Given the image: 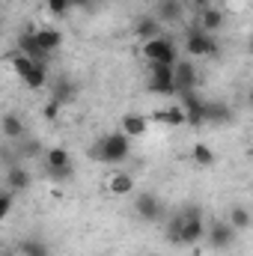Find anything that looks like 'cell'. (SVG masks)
I'll return each instance as SVG.
<instances>
[{"mask_svg":"<svg viewBox=\"0 0 253 256\" xmlns=\"http://www.w3.org/2000/svg\"><path fill=\"white\" fill-rule=\"evenodd\" d=\"M3 256H12V254H3ZM15 256H18V254H15Z\"/></svg>","mask_w":253,"mask_h":256,"instance_id":"cell-36","label":"cell"},{"mask_svg":"<svg viewBox=\"0 0 253 256\" xmlns=\"http://www.w3.org/2000/svg\"><path fill=\"white\" fill-rule=\"evenodd\" d=\"M226 220H230L236 230H250V226H253V214L248 212V208H244V206H232Z\"/></svg>","mask_w":253,"mask_h":256,"instance_id":"cell-25","label":"cell"},{"mask_svg":"<svg viewBox=\"0 0 253 256\" xmlns=\"http://www.w3.org/2000/svg\"><path fill=\"white\" fill-rule=\"evenodd\" d=\"M179 15H182L179 0H161V3H158V18H161V21H176Z\"/></svg>","mask_w":253,"mask_h":256,"instance_id":"cell-26","label":"cell"},{"mask_svg":"<svg viewBox=\"0 0 253 256\" xmlns=\"http://www.w3.org/2000/svg\"><path fill=\"white\" fill-rule=\"evenodd\" d=\"M182 214H185V220H182V244H200L202 242V236H206V220H202V212L196 208V206H188V208H182Z\"/></svg>","mask_w":253,"mask_h":256,"instance_id":"cell-6","label":"cell"},{"mask_svg":"<svg viewBox=\"0 0 253 256\" xmlns=\"http://www.w3.org/2000/svg\"><path fill=\"white\" fill-rule=\"evenodd\" d=\"M30 173L24 170V167H9L6 170V179H3V185L9 188V191H15V194H21V191H27L30 188Z\"/></svg>","mask_w":253,"mask_h":256,"instance_id":"cell-19","label":"cell"},{"mask_svg":"<svg viewBox=\"0 0 253 256\" xmlns=\"http://www.w3.org/2000/svg\"><path fill=\"white\" fill-rule=\"evenodd\" d=\"M250 104H253V90H250Z\"/></svg>","mask_w":253,"mask_h":256,"instance_id":"cell-35","label":"cell"},{"mask_svg":"<svg viewBox=\"0 0 253 256\" xmlns=\"http://www.w3.org/2000/svg\"><path fill=\"white\" fill-rule=\"evenodd\" d=\"M248 48H250V54H253V39H250V45H248Z\"/></svg>","mask_w":253,"mask_h":256,"instance_id":"cell-34","label":"cell"},{"mask_svg":"<svg viewBox=\"0 0 253 256\" xmlns=\"http://www.w3.org/2000/svg\"><path fill=\"white\" fill-rule=\"evenodd\" d=\"M196 80H200L196 66L190 63V60H179V63H176V92H179V96L194 92V90H196Z\"/></svg>","mask_w":253,"mask_h":256,"instance_id":"cell-8","label":"cell"},{"mask_svg":"<svg viewBox=\"0 0 253 256\" xmlns=\"http://www.w3.org/2000/svg\"><path fill=\"white\" fill-rule=\"evenodd\" d=\"M182 108H185V116H188V126H206V102L196 96V92H188L182 96Z\"/></svg>","mask_w":253,"mask_h":256,"instance_id":"cell-10","label":"cell"},{"mask_svg":"<svg viewBox=\"0 0 253 256\" xmlns=\"http://www.w3.org/2000/svg\"><path fill=\"white\" fill-rule=\"evenodd\" d=\"M120 131L128 134L131 140H137V137H143L149 131V116H143V114H126L120 120Z\"/></svg>","mask_w":253,"mask_h":256,"instance_id":"cell-14","label":"cell"},{"mask_svg":"<svg viewBox=\"0 0 253 256\" xmlns=\"http://www.w3.org/2000/svg\"><path fill=\"white\" fill-rule=\"evenodd\" d=\"M0 128H3V137H6V140H21V137H24V120L15 116V114H3Z\"/></svg>","mask_w":253,"mask_h":256,"instance_id":"cell-21","label":"cell"},{"mask_svg":"<svg viewBox=\"0 0 253 256\" xmlns=\"http://www.w3.org/2000/svg\"><path fill=\"white\" fill-rule=\"evenodd\" d=\"M143 60L149 66H176L179 63V48L170 36H158L152 42H143Z\"/></svg>","mask_w":253,"mask_h":256,"instance_id":"cell-3","label":"cell"},{"mask_svg":"<svg viewBox=\"0 0 253 256\" xmlns=\"http://www.w3.org/2000/svg\"><path fill=\"white\" fill-rule=\"evenodd\" d=\"M134 36H137L140 42H152V39L164 36V24H161V18H158V15H146V18H140V21L134 24Z\"/></svg>","mask_w":253,"mask_h":256,"instance_id":"cell-11","label":"cell"},{"mask_svg":"<svg viewBox=\"0 0 253 256\" xmlns=\"http://www.w3.org/2000/svg\"><path fill=\"white\" fill-rule=\"evenodd\" d=\"M185 51H188V57H218L220 54V45H218L214 33H206L200 27H190L188 36H185Z\"/></svg>","mask_w":253,"mask_h":256,"instance_id":"cell-4","label":"cell"},{"mask_svg":"<svg viewBox=\"0 0 253 256\" xmlns=\"http://www.w3.org/2000/svg\"><path fill=\"white\" fill-rule=\"evenodd\" d=\"M108 191L114 194V196H128V194H134V176L126 173V170L110 173V179H108Z\"/></svg>","mask_w":253,"mask_h":256,"instance_id":"cell-18","label":"cell"},{"mask_svg":"<svg viewBox=\"0 0 253 256\" xmlns=\"http://www.w3.org/2000/svg\"><path fill=\"white\" fill-rule=\"evenodd\" d=\"M42 161H45V170H72V155L66 146H48Z\"/></svg>","mask_w":253,"mask_h":256,"instance_id":"cell-13","label":"cell"},{"mask_svg":"<svg viewBox=\"0 0 253 256\" xmlns=\"http://www.w3.org/2000/svg\"><path fill=\"white\" fill-rule=\"evenodd\" d=\"M60 108H63V104L51 98V102H45V108H42V116H45V120H57V114H60Z\"/></svg>","mask_w":253,"mask_h":256,"instance_id":"cell-30","label":"cell"},{"mask_svg":"<svg viewBox=\"0 0 253 256\" xmlns=\"http://www.w3.org/2000/svg\"><path fill=\"white\" fill-rule=\"evenodd\" d=\"M206 122H212V126H230L232 122V110H230V104H224V102H206Z\"/></svg>","mask_w":253,"mask_h":256,"instance_id":"cell-17","label":"cell"},{"mask_svg":"<svg viewBox=\"0 0 253 256\" xmlns=\"http://www.w3.org/2000/svg\"><path fill=\"white\" fill-rule=\"evenodd\" d=\"M51 98L60 102V104H68L74 98V86L68 78H60V80H51Z\"/></svg>","mask_w":253,"mask_h":256,"instance_id":"cell-22","label":"cell"},{"mask_svg":"<svg viewBox=\"0 0 253 256\" xmlns=\"http://www.w3.org/2000/svg\"><path fill=\"white\" fill-rule=\"evenodd\" d=\"M224 21H226V15H224V9H218V6H206V9H200V30H206V33H218L220 27H224Z\"/></svg>","mask_w":253,"mask_h":256,"instance_id":"cell-16","label":"cell"},{"mask_svg":"<svg viewBox=\"0 0 253 256\" xmlns=\"http://www.w3.org/2000/svg\"><path fill=\"white\" fill-rule=\"evenodd\" d=\"M134 212H137L146 224H155V220L161 218V200H158L155 194H140V196L134 200Z\"/></svg>","mask_w":253,"mask_h":256,"instance_id":"cell-9","label":"cell"},{"mask_svg":"<svg viewBox=\"0 0 253 256\" xmlns=\"http://www.w3.org/2000/svg\"><path fill=\"white\" fill-rule=\"evenodd\" d=\"M33 33H36V42L42 45V51H48V54H54V51L63 45V33H60L57 27H51V24H45V27H33Z\"/></svg>","mask_w":253,"mask_h":256,"instance_id":"cell-15","label":"cell"},{"mask_svg":"<svg viewBox=\"0 0 253 256\" xmlns=\"http://www.w3.org/2000/svg\"><path fill=\"white\" fill-rule=\"evenodd\" d=\"M152 120H155V122H161V126H167V128L188 126V116H185V108H182V104H167V108H161Z\"/></svg>","mask_w":253,"mask_h":256,"instance_id":"cell-12","label":"cell"},{"mask_svg":"<svg viewBox=\"0 0 253 256\" xmlns=\"http://www.w3.org/2000/svg\"><path fill=\"white\" fill-rule=\"evenodd\" d=\"M72 170H74V167H72ZM72 170H45V173H48V179L63 182V179H68V176H72Z\"/></svg>","mask_w":253,"mask_h":256,"instance_id":"cell-31","label":"cell"},{"mask_svg":"<svg viewBox=\"0 0 253 256\" xmlns=\"http://www.w3.org/2000/svg\"><path fill=\"white\" fill-rule=\"evenodd\" d=\"M182 220H185L182 212H176V214L167 220V226H164V238H167L170 244H182Z\"/></svg>","mask_w":253,"mask_h":256,"instance_id":"cell-24","label":"cell"},{"mask_svg":"<svg viewBox=\"0 0 253 256\" xmlns=\"http://www.w3.org/2000/svg\"><path fill=\"white\" fill-rule=\"evenodd\" d=\"M9 66L15 68V74L24 80V86L27 90H45L48 84H51V78H48V63H36V60H30V57H24L21 51L18 54H9Z\"/></svg>","mask_w":253,"mask_h":256,"instance_id":"cell-2","label":"cell"},{"mask_svg":"<svg viewBox=\"0 0 253 256\" xmlns=\"http://www.w3.org/2000/svg\"><path fill=\"white\" fill-rule=\"evenodd\" d=\"M68 3H72V9H78V6H86L90 0H68Z\"/></svg>","mask_w":253,"mask_h":256,"instance_id":"cell-33","label":"cell"},{"mask_svg":"<svg viewBox=\"0 0 253 256\" xmlns=\"http://www.w3.org/2000/svg\"><path fill=\"white\" fill-rule=\"evenodd\" d=\"M190 161H194L196 167H214L218 155H214V149H212L208 143H194V146H190Z\"/></svg>","mask_w":253,"mask_h":256,"instance_id":"cell-20","label":"cell"},{"mask_svg":"<svg viewBox=\"0 0 253 256\" xmlns=\"http://www.w3.org/2000/svg\"><path fill=\"white\" fill-rule=\"evenodd\" d=\"M18 256H51V248L42 238H24L18 244Z\"/></svg>","mask_w":253,"mask_h":256,"instance_id":"cell-23","label":"cell"},{"mask_svg":"<svg viewBox=\"0 0 253 256\" xmlns=\"http://www.w3.org/2000/svg\"><path fill=\"white\" fill-rule=\"evenodd\" d=\"M146 90L155 96H179L176 92V66H149Z\"/></svg>","mask_w":253,"mask_h":256,"instance_id":"cell-5","label":"cell"},{"mask_svg":"<svg viewBox=\"0 0 253 256\" xmlns=\"http://www.w3.org/2000/svg\"><path fill=\"white\" fill-rule=\"evenodd\" d=\"M12 202H15V191L3 188V194H0V220H6L12 214Z\"/></svg>","mask_w":253,"mask_h":256,"instance_id":"cell-28","label":"cell"},{"mask_svg":"<svg viewBox=\"0 0 253 256\" xmlns=\"http://www.w3.org/2000/svg\"><path fill=\"white\" fill-rule=\"evenodd\" d=\"M131 155V137L122 131H110L102 134L92 146H90V158L98 164H122Z\"/></svg>","mask_w":253,"mask_h":256,"instance_id":"cell-1","label":"cell"},{"mask_svg":"<svg viewBox=\"0 0 253 256\" xmlns=\"http://www.w3.org/2000/svg\"><path fill=\"white\" fill-rule=\"evenodd\" d=\"M194 6H200V9H206V6H214V0H190Z\"/></svg>","mask_w":253,"mask_h":256,"instance_id":"cell-32","label":"cell"},{"mask_svg":"<svg viewBox=\"0 0 253 256\" xmlns=\"http://www.w3.org/2000/svg\"><path fill=\"white\" fill-rule=\"evenodd\" d=\"M45 6H48V12H51L54 18H63L66 12L72 9V3H68V0H45Z\"/></svg>","mask_w":253,"mask_h":256,"instance_id":"cell-29","label":"cell"},{"mask_svg":"<svg viewBox=\"0 0 253 256\" xmlns=\"http://www.w3.org/2000/svg\"><path fill=\"white\" fill-rule=\"evenodd\" d=\"M236 232H238V230H236L230 220H214V224L208 226V232H206L208 248H214V250H230L232 242H236Z\"/></svg>","mask_w":253,"mask_h":256,"instance_id":"cell-7","label":"cell"},{"mask_svg":"<svg viewBox=\"0 0 253 256\" xmlns=\"http://www.w3.org/2000/svg\"><path fill=\"white\" fill-rule=\"evenodd\" d=\"M36 155H45L42 143L33 137H21V158H36Z\"/></svg>","mask_w":253,"mask_h":256,"instance_id":"cell-27","label":"cell"}]
</instances>
